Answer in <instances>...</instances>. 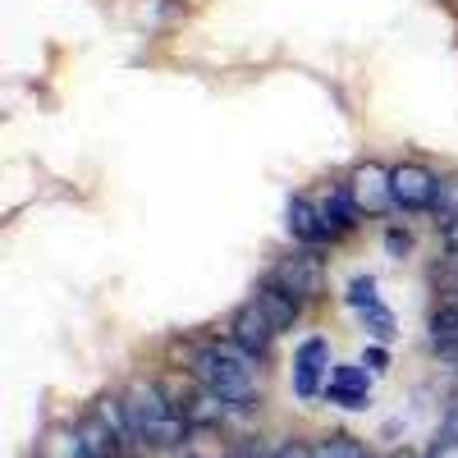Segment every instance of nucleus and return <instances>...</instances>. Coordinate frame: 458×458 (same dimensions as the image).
<instances>
[{"mask_svg":"<svg viewBox=\"0 0 458 458\" xmlns=\"http://www.w3.org/2000/svg\"><path fill=\"white\" fill-rule=\"evenodd\" d=\"M170 358H174V367H183L198 386L216 390L220 399L257 408V399H261V362L252 353H243L225 330L220 335H198V339H170Z\"/></svg>","mask_w":458,"mask_h":458,"instance_id":"obj_1","label":"nucleus"},{"mask_svg":"<svg viewBox=\"0 0 458 458\" xmlns=\"http://www.w3.org/2000/svg\"><path fill=\"white\" fill-rule=\"evenodd\" d=\"M120 394H124L129 422H133V436L142 440V449H151V454H174V449H183L188 436H193L188 417L174 408V399H170V390H165V380L133 376Z\"/></svg>","mask_w":458,"mask_h":458,"instance_id":"obj_2","label":"nucleus"},{"mask_svg":"<svg viewBox=\"0 0 458 458\" xmlns=\"http://www.w3.org/2000/svg\"><path fill=\"white\" fill-rule=\"evenodd\" d=\"M266 276H271L280 289H289L302 308H317L326 298V252L317 248H293L289 257H276L266 266Z\"/></svg>","mask_w":458,"mask_h":458,"instance_id":"obj_3","label":"nucleus"},{"mask_svg":"<svg viewBox=\"0 0 458 458\" xmlns=\"http://www.w3.org/2000/svg\"><path fill=\"white\" fill-rule=\"evenodd\" d=\"M344 183H349V193H353V202H358V211L367 220L399 216V207H394V179H390L386 161H358L349 174H344Z\"/></svg>","mask_w":458,"mask_h":458,"instance_id":"obj_4","label":"nucleus"},{"mask_svg":"<svg viewBox=\"0 0 458 458\" xmlns=\"http://www.w3.org/2000/svg\"><path fill=\"white\" fill-rule=\"evenodd\" d=\"M390 179H394V207L399 216H427L431 202H436V188H440V170L427 165V161H394L390 165Z\"/></svg>","mask_w":458,"mask_h":458,"instance_id":"obj_5","label":"nucleus"},{"mask_svg":"<svg viewBox=\"0 0 458 458\" xmlns=\"http://www.w3.org/2000/svg\"><path fill=\"white\" fill-rule=\"evenodd\" d=\"M330 371H335V358H330V339L326 335H308L293 349V394L302 399V403H312V399H321L326 394V380H330Z\"/></svg>","mask_w":458,"mask_h":458,"instance_id":"obj_6","label":"nucleus"},{"mask_svg":"<svg viewBox=\"0 0 458 458\" xmlns=\"http://www.w3.org/2000/svg\"><path fill=\"white\" fill-rule=\"evenodd\" d=\"M225 335L234 339L243 353H252L257 362H266V358L276 353V344H280V330L271 326V317H266L252 298H248V302H239V308L225 317Z\"/></svg>","mask_w":458,"mask_h":458,"instance_id":"obj_7","label":"nucleus"},{"mask_svg":"<svg viewBox=\"0 0 458 458\" xmlns=\"http://www.w3.org/2000/svg\"><path fill=\"white\" fill-rule=\"evenodd\" d=\"M317 211H321V225H326V239H330V248H339V243H349L358 229L367 225V216L358 211V202H353V193H349V183L344 179H335L326 193L317 198Z\"/></svg>","mask_w":458,"mask_h":458,"instance_id":"obj_8","label":"nucleus"},{"mask_svg":"<svg viewBox=\"0 0 458 458\" xmlns=\"http://www.w3.org/2000/svg\"><path fill=\"white\" fill-rule=\"evenodd\" d=\"M371 386H376V371H367L362 362H335L321 399L344 408V412H367L371 408Z\"/></svg>","mask_w":458,"mask_h":458,"instance_id":"obj_9","label":"nucleus"},{"mask_svg":"<svg viewBox=\"0 0 458 458\" xmlns=\"http://www.w3.org/2000/svg\"><path fill=\"white\" fill-rule=\"evenodd\" d=\"M284 234L293 239V248L330 252V239H326V225H321V211H317V198L312 193H293L284 202Z\"/></svg>","mask_w":458,"mask_h":458,"instance_id":"obj_10","label":"nucleus"},{"mask_svg":"<svg viewBox=\"0 0 458 458\" xmlns=\"http://www.w3.org/2000/svg\"><path fill=\"white\" fill-rule=\"evenodd\" d=\"M252 302H257V308L266 312V317H271V326L280 330V335H293L298 330V321H302V312H308V308H302V302L289 293V289H280L271 276H261L257 284H252V293H248Z\"/></svg>","mask_w":458,"mask_h":458,"instance_id":"obj_11","label":"nucleus"},{"mask_svg":"<svg viewBox=\"0 0 458 458\" xmlns=\"http://www.w3.org/2000/svg\"><path fill=\"white\" fill-rule=\"evenodd\" d=\"M427 349L440 362L458 367V308H449V302H436L431 308V317H427Z\"/></svg>","mask_w":458,"mask_h":458,"instance_id":"obj_12","label":"nucleus"},{"mask_svg":"<svg viewBox=\"0 0 458 458\" xmlns=\"http://www.w3.org/2000/svg\"><path fill=\"white\" fill-rule=\"evenodd\" d=\"M362 454H367V445L349 431H330L308 445V458H362Z\"/></svg>","mask_w":458,"mask_h":458,"instance_id":"obj_13","label":"nucleus"},{"mask_svg":"<svg viewBox=\"0 0 458 458\" xmlns=\"http://www.w3.org/2000/svg\"><path fill=\"white\" fill-rule=\"evenodd\" d=\"M37 458H88L83 431H79V427H55V431H47L42 454H37Z\"/></svg>","mask_w":458,"mask_h":458,"instance_id":"obj_14","label":"nucleus"},{"mask_svg":"<svg viewBox=\"0 0 458 458\" xmlns=\"http://www.w3.org/2000/svg\"><path fill=\"white\" fill-rule=\"evenodd\" d=\"M358 321H362V330H367L376 344H394V335H399V317L386 308V298L371 302V308H362V312H358Z\"/></svg>","mask_w":458,"mask_h":458,"instance_id":"obj_15","label":"nucleus"},{"mask_svg":"<svg viewBox=\"0 0 458 458\" xmlns=\"http://www.w3.org/2000/svg\"><path fill=\"white\" fill-rule=\"evenodd\" d=\"M431 225L445 229L458 220V174H440V188H436V202H431Z\"/></svg>","mask_w":458,"mask_h":458,"instance_id":"obj_16","label":"nucleus"},{"mask_svg":"<svg viewBox=\"0 0 458 458\" xmlns=\"http://www.w3.org/2000/svg\"><path fill=\"white\" fill-rule=\"evenodd\" d=\"M380 248H386L390 261H408V257L417 252V239H412L408 220H390L386 229H380Z\"/></svg>","mask_w":458,"mask_h":458,"instance_id":"obj_17","label":"nucleus"},{"mask_svg":"<svg viewBox=\"0 0 458 458\" xmlns=\"http://www.w3.org/2000/svg\"><path fill=\"white\" fill-rule=\"evenodd\" d=\"M371 302H380V280L371 271H358L349 284H344V308L362 312V308H371Z\"/></svg>","mask_w":458,"mask_h":458,"instance_id":"obj_18","label":"nucleus"},{"mask_svg":"<svg viewBox=\"0 0 458 458\" xmlns=\"http://www.w3.org/2000/svg\"><path fill=\"white\" fill-rule=\"evenodd\" d=\"M358 362H362L367 371H376V376H386V371H390V344H376V339H371Z\"/></svg>","mask_w":458,"mask_h":458,"instance_id":"obj_19","label":"nucleus"},{"mask_svg":"<svg viewBox=\"0 0 458 458\" xmlns=\"http://www.w3.org/2000/svg\"><path fill=\"white\" fill-rule=\"evenodd\" d=\"M422 458H458V440L454 436H445V431H436V440L427 445V454Z\"/></svg>","mask_w":458,"mask_h":458,"instance_id":"obj_20","label":"nucleus"},{"mask_svg":"<svg viewBox=\"0 0 458 458\" xmlns=\"http://www.w3.org/2000/svg\"><path fill=\"white\" fill-rule=\"evenodd\" d=\"M440 431H445V436H454V440H458V399H454V403H449V408H445V417H440Z\"/></svg>","mask_w":458,"mask_h":458,"instance_id":"obj_21","label":"nucleus"},{"mask_svg":"<svg viewBox=\"0 0 458 458\" xmlns=\"http://www.w3.org/2000/svg\"><path fill=\"white\" fill-rule=\"evenodd\" d=\"M440 280H445V284H458V252H445V266H440Z\"/></svg>","mask_w":458,"mask_h":458,"instance_id":"obj_22","label":"nucleus"},{"mask_svg":"<svg viewBox=\"0 0 458 458\" xmlns=\"http://www.w3.org/2000/svg\"><path fill=\"white\" fill-rule=\"evenodd\" d=\"M440 243H445V252H458V220L440 229Z\"/></svg>","mask_w":458,"mask_h":458,"instance_id":"obj_23","label":"nucleus"},{"mask_svg":"<svg viewBox=\"0 0 458 458\" xmlns=\"http://www.w3.org/2000/svg\"><path fill=\"white\" fill-rule=\"evenodd\" d=\"M386 458H422V454H412V449H394V454H386Z\"/></svg>","mask_w":458,"mask_h":458,"instance_id":"obj_24","label":"nucleus"},{"mask_svg":"<svg viewBox=\"0 0 458 458\" xmlns=\"http://www.w3.org/2000/svg\"><path fill=\"white\" fill-rule=\"evenodd\" d=\"M183 458H207V454H183Z\"/></svg>","mask_w":458,"mask_h":458,"instance_id":"obj_25","label":"nucleus"},{"mask_svg":"<svg viewBox=\"0 0 458 458\" xmlns=\"http://www.w3.org/2000/svg\"><path fill=\"white\" fill-rule=\"evenodd\" d=\"M454 386H458V367H454Z\"/></svg>","mask_w":458,"mask_h":458,"instance_id":"obj_26","label":"nucleus"},{"mask_svg":"<svg viewBox=\"0 0 458 458\" xmlns=\"http://www.w3.org/2000/svg\"><path fill=\"white\" fill-rule=\"evenodd\" d=\"M362 458H376V454H371V449H367V454H362Z\"/></svg>","mask_w":458,"mask_h":458,"instance_id":"obj_27","label":"nucleus"}]
</instances>
